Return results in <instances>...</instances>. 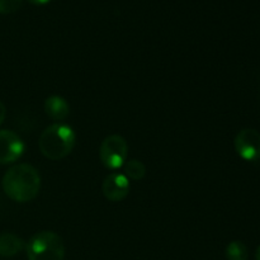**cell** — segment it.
<instances>
[{
  "label": "cell",
  "instance_id": "7",
  "mask_svg": "<svg viewBox=\"0 0 260 260\" xmlns=\"http://www.w3.org/2000/svg\"><path fill=\"white\" fill-rule=\"evenodd\" d=\"M129 190H131L129 179L123 173H111L107 175L102 184V192L104 197L111 202H121L126 200L127 196L129 194Z\"/></svg>",
  "mask_w": 260,
  "mask_h": 260
},
{
  "label": "cell",
  "instance_id": "3",
  "mask_svg": "<svg viewBox=\"0 0 260 260\" xmlns=\"http://www.w3.org/2000/svg\"><path fill=\"white\" fill-rule=\"evenodd\" d=\"M28 260H63L65 243L55 231H38L25 244Z\"/></svg>",
  "mask_w": 260,
  "mask_h": 260
},
{
  "label": "cell",
  "instance_id": "12",
  "mask_svg": "<svg viewBox=\"0 0 260 260\" xmlns=\"http://www.w3.org/2000/svg\"><path fill=\"white\" fill-rule=\"evenodd\" d=\"M22 0H0V14H10L20 8Z\"/></svg>",
  "mask_w": 260,
  "mask_h": 260
},
{
  "label": "cell",
  "instance_id": "8",
  "mask_svg": "<svg viewBox=\"0 0 260 260\" xmlns=\"http://www.w3.org/2000/svg\"><path fill=\"white\" fill-rule=\"evenodd\" d=\"M43 108H45V113L51 119L57 122H62L70 114V104L65 98L60 95L48 96L45 101Z\"/></svg>",
  "mask_w": 260,
  "mask_h": 260
},
{
  "label": "cell",
  "instance_id": "1",
  "mask_svg": "<svg viewBox=\"0 0 260 260\" xmlns=\"http://www.w3.org/2000/svg\"><path fill=\"white\" fill-rule=\"evenodd\" d=\"M3 190L12 201L18 203L30 202L41 189V175L33 165H13L3 177Z\"/></svg>",
  "mask_w": 260,
  "mask_h": 260
},
{
  "label": "cell",
  "instance_id": "9",
  "mask_svg": "<svg viewBox=\"0 0 260 260\" xmlns=\"http://www.w3.org/2000/svg\"><path fill=\"white\" fill-rule=\"evenodd\" d=\"M24 248V240L15 234H0V256L2 258H13V256L18 255Z\"/></svg>",
  "mask_w": 260,
  "mask_h": 260
},
{
  "label": "cell",
  "instance_id": "5",
  "mask_svg": "<svg viewBox=\"0 0 260 260\" xmlns=\"http://www.w3.org/2000/svg\"><path fill=\"white\" fill-rule=\"evenodd\" d=\"M235 150L245 161L260 160V134L254 128H244L238 132L234 140Z\"/></svg>",
  "mask_w": 260,
  "mask_h": 260
},
{
  "label": "cell",
  "instance_id": "2",
  "mask_svg": "<svg viewBox=\"0 0 260 260\" xmlns=\"http://www.w3.org/2000/svg\"><path fill=\"white\" fill-rule=\"evenodd\" d=\"M76 144L74 128L63 122H56L46 127L38 140L40 151L46 159L57 161L71 154Z\"/></svg>",
  "mask_w": 260,
  "mask_h": 260
},
{
  "label": "cell",
  "instance_id": "15",
  "mask_svg": "<svg viewBox=\"0 0 260 260\" xmlns=\"http://www.w3.org/2000/svg\"><path fill=\"white\" fill-rule=\"evenodd\" d=\"M255 258H256V260H260V245H259V248L256 249V253H255Z\"/></svg>",
  "mask_w": 260,
  "mask_h": 260
},
{
  "label": "cell",
  "instance_id": "4",
  "mask_svg": "<svg viewBox=\"0 0 260 260\" xmlns=\"http://www.w3.org/2000/svg\"><path fill=\"white\" fill-rule=\"evenodd\" d=\"M128 156V144L121 135H109L102 141L99 147V159L108 170L123 168Z\"/></svg>",
  "mask_w": 260,
  "mask_h": 260
},
{
  "label": "cell",
  "instance_id": "6",
  "mask_svg": "<svg viewBox=\"0 0 260 260\" xmlns=\"http://www.w3.org/2000/svg\"><path fill=\"white\" fill-rule=\"evenodd\" d=\"M25 151L22 137L10 129H0V164L8 165L18 161Z\"/></svg>",
  "mask_w": 260,
  "mask_h": 260
},
{
  "label": "cell",
  "instance_id": "14",
  "mask_svg": "<svg viewBox=\"0 0 260 260\" xmlns=\"http://www.w3.org/2000/svg\"><path fill=\"white\" fill-rule=\"evenodd\" d=\"M28 2L33 5H45L47 3H50L51 0H28Z\"/></svg>",
  "mask_w": 260,
  "mask_h": 260
},
{
  "label": "cell",
  "instance_id": "13",
  "mask_svg": "<svg viewBox=\"0 0 260 260\" xmlns=\"http://www.w3.org/2000/svg\"><path fill=\"white\" fill-rule=\"evenodd\" d=\"M5 116H7V109H5L4 103L0 101V126H2V123L4 122Z\"/></svg>",
  "mask_w": 260,
  "mask_h": 260
},
{
  "label": "cell",
  "instance_id": "10",
  "mask_svg": "<svg viewBox=\"0 0 260 260\" xmlns=\"http://www.w3.org/2000/svg\"><path fill=\"white\" fill-rule=\"evenodd\" d=\"M123 174L126 175L128 179L135 180V182H140L144 179L146 175V167L142 161L136 159L127 160L123 165Z\"/></svg>",
  "mask_w": 260,
  "mask_h": 260
},
{
  "label": "cell",
  "instance_id": "11",
  "mask_svg": "<svg viewBox=\"0 0 260 260\" xmlns=\"http://www.w3.org/2000/svg\"><path fill=\"white\" fill-rule=\"evenodd\" d=\"M226 258L228 260H248L249 258V250L246 248L245 244L243 241H231L228 246H226Z\"/></svg>",
  "mask_w": 260,
  "mask_h": 260
}]
</instances>
